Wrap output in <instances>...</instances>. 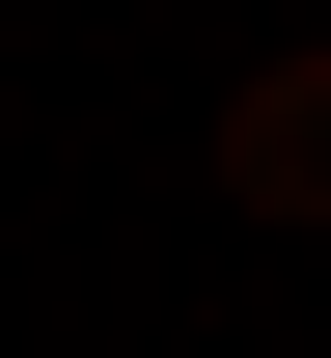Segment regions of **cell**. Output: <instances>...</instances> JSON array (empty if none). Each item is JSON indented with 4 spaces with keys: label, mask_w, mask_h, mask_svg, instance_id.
<instances>
[{
    "label": "cell",
    "mask_w": 331,
    "mask_h": 358,
    "mask_svg": "<svg viewBox=\"0 0 331 358\" xmlns=\"http://www.w3.org/2000/svg\"><path fill=\"white\" fill-rule=\"evenodd\" d=\"M221 193L248 221H331V55H276V83L221 110Z\"/></svg>",
    "instance_id": "1"
}]
</instances>
